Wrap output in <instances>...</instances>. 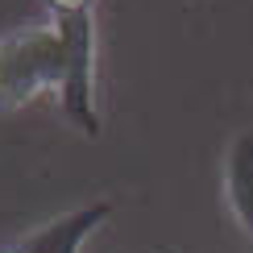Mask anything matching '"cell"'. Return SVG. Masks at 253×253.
Here are the masks:
<instances>
[{
	"mask_svg": "<svg viewBox=\"0 0 253 253\" xmlns=\"http://www.w3.org/2000/svg\"><path fill=\"white\" fill-rule=\"evenodd\" d=\"M46 4H50L54 17H71V13H91L96 0H46Z\"/></svg>",
	"mask_w": 253,
	"mask_h": 253,
	"instance_id": "cell-5",
	"label": "cell"
},
{
	"mask_svg": "<svg viewBox=\"0 0 253 253\" xmlns=\"http://www.w3.org/2000/svg\"><path fill=\"white\" fill-rule=\"evenodd\" d=\"M108 216H112V204H104V199L100 204H83L75 212H62V216L50 220V224L34 228L29 237H21L17 245H8V249L13 253H79L83 241L96 233Z\"/></svg>",
	"mask_w": 253,
	"mask_h": 253,
	"instance_id": "cell-3",
	"label": "cell"
},
{
	"mask_svg": "<svg viewBox=\"0 0 253 253\" xmlns=\"http://www.w3.org/2000/svg\"><path fill=\"white\" fill-rule=\"evenodd\" d=\"M224 204L237 228L253 241V133H237L224 154Z\"/></svg>",
	"mask_w": 253,
	"mask_h": 253,
	"instance_id": "cell-4",
	"label": "cell"
},
{
	"mask_svg": "<svg viewBox=\"0 0 253 253\" xmlns=\"http://www.w3.org/2000/svg\"><path fill=\"white\" fill-rule=\"evenodd\" d=\"M58 83H62V38L54 21L0 34V112L25 108L42 91H58Z\"/></svg>",
	"mask_w": 253,
	"mask_h": 253,
	"instance_id": "cell-1",
	"label": "cell"
},
{
	"mask_svg": "<svg viewBox=\"0 0 253 253\" xmlns=\"http://www.w3.org/2000/svg\"><path fill=\"white\" fill-rule=\"evenodd\" d=\"M58 38H62V83H58V104L67 121L83 137H100V112H96V17L91 13H71L54 17Z\"/></svg>",
	"mask_w": 253,
	"mask_h": 253,
	"instance_id": "cell-2",
	"label": "cell"
}]
</instances>
